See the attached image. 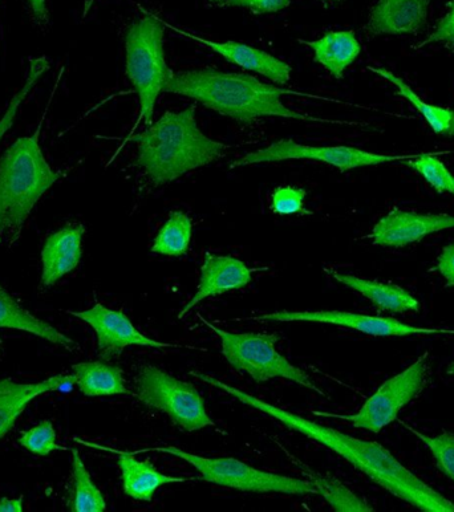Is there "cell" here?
Here are the masks:
<instances>
[{"label": "cell", "instance_id": "cell-1", "mask_svg": "<svg viewBox=\"0 0 454 512\" xmlns=\"http://www.w3.org/2000/svg\"><path fill=\"white\" fill-rule=\"evenodd\" d=\"M189 375L202 383L222 390L227 396L235 398L241 404L266 414L267 417L281 422L286 428L334 451L336 455L366 475L381 489L388 491L400 501L408 503L409 506L423 512H454L452 501L413 474L379 442L360 440V438L348 436L330 426L320 425L318 422L279 408V406L263 401L253 394L243 392V390L224 383L216 377L205 375V373L192 371Z\"/></svg>", "mask_w": 454, "mask_h": 512}, {"label": "cell", "instance_id": "cell-2", "mask_svg": "<svg viewBox=\"0 0 454 512\" xmlns=\"http://www.w3.org/2000/svg\"><path fill=\"white\" fill-rule=\"evenodd\" d=\"M164 92L189 97L210 111L242 124H250L263 117L328 123L287 107L283 96L294 95L293 91L263 83L246 73L222 72L214 68L172 71Z\"/></svg>", "mask_w": 454, "mask_h": 512}, {"label": "cell", "instance_id": "cell-3", "mask_svg": "<svg viewBox=\"0 0 454 512\" xmlns=\"http://www.w3.org/2000/svg\"><path fill=\"white\" fill-rule=\"evenodd\" d=\"M129 141L137 145V164L157 186L213 164L229 150V146L206 136L198 127L194 105L180 112H165Z\"/></svg>", "mask_w": 454, "mask_h": 512}, {"label": "cell", "instance_id": "cell-4", "mask_svg": "<svg viewBox=\"0 0 454 512\" xmlns=\"http://www.w3.org/2000/svg\"><path fill=\"white\" fill-rule=\"evenodd\" d=\"M39 130L18 138L0 160V246L18 241L36 203L64 176L44 156Z\"/></svg>", "mask_w": 454, "mask_h": 512}, {"label": "cell", "instance_id": "cell-5", "mask_svg": "<svg viewBox=\"0 0 454 512\" xmlns=\"http://www.w3.org/2000/svg\"><path fill=\"white\" fill-rule=\"evenodd\" d=\"M143 12V18L133 22L125 35V72L139 97L140 109L131 134L141 124L148 127L153 123L158 96L172 75L165 59L164 23L152 12Z\"/></svg>", "mask_w": 454, "mask_h": 512}, {"label": "cell", "instance_id": "cell-6", "mask_svg": "<svg viewBox=\"0 0 454 512\" xmlns=\"http://www.w3.org/2000/svg\"><path fill=\"white\" fill-rule=\"evenodd\" d=\"M221 341L222 355L235 371L246 373L255 383L285 379L324 396L306 371L295 367L277 351L278 333H234L225 331L198 315Z\"/></svg>", "mask_w": 454, "mask_h": 512}, {"label": "cell", "instance_id": "cell-7", "mask_svg": "<svg viewBox=\"0 0 454 512\" xmlns=\"http://www.w3.org/2000/svg\"><path fill=\"white\" fill-rule=\"evenodd\" d=\"M148 451H158V453L180 458L198 471L202 481L226 487V489L257 494L318 495L315 487L306 479L255 469L237 458H205L176 446H157V448L133 451V454L148 453Z\"/></svg>", "mask_w": 454, "mask_h": 512}, {"label": "cell", "instance_id": "cell-8", "mask_svg": "<svg viewBox=\"0 0 454 512\" xmlns=\"http://www.w3.org/2000/svg\"><path fill=\"white\" fill-rule=\"evenodd\" d=\"M137 397L148 408L160 410L182 430L193 433L216 428L200 390L162 369L145 365L136 379Z\"/></svg>", "mask_w": 454, "mask_h": 512}, {"label": "cell", "instance_id": "cell-9", "mask_svg": "<svg viewBox=\"0 0 454 512\" xmlns=\"http://www.w3.org/2000/svg\"><path fill=\"white\" fill-rule=\"evenodd\" d=\"M428 356L427 352L399 375L384 381L355 414L343 416V414L326 412L312 413L318 417L350 422L354 428L367 430V432L380 433L397 420V416L409 402L423 392L427 385Z\"/></svg>", "mask_w": 454, "mask_h": 512}, {"label": "cell", "instance_id": "cell-10", "mask_svg": "<svg viewBox=\"0 0 454 512\" xmlns=\"http://www.w3.org/2000/svg\"><path fill=\"white\" fill-rule=\"evenodd\" d=\"M417 154H379L354 148V146H311L299 144L294 140H279L266 148L254 150L246 156L235 160L231 169L243 168L259 164H271L289 160L318 161L322 164L334 166L339 172L378 166L388 162L408 161Z\"/></svg>", "mask_w": 454, "mask_h": 512}, {"label": "cell", "instance_id": "cell-11", "mask_svg": "<svg viewBox=\"0 0 454 512\" xmlns=\"http://www.w3.org/2000/svg\"><path fill=\"white\" fill-rule=\"evenodd\" d=\"M249 320L257 321H279V323H294V321H304V323H319L338 325V327L354 329L364 335L372 337H405V336H423V335H449L454 336L453 328H425L416 327L403 323L392 318H383V316H371L364 314H355V312L346 311H279L273 314L253 316Z\"/></svg>", "mask_w": 454, "mask_h": 512}, {"label": "cell", "instance_id": "cell-12", "mask_svg": "<svg viewBox=\"0 0 454 512\" xmlns=\"http://www.w3.org/2000/svg\"><path fill=\"white\" fill-rule=\"evenodd\" d=\"M68 314L84 321L95 331L97 348L105 360L116 359L128 347L178 348L176 344L161 343L143 335L124 312L112 310L100 303L89 310L68 311Z\"/></svg>", "mask_w": 454, "mask_h": 512}, {"label": "cell", "instance_id": "cell-13", "mask_svg": "<svg viewBox=\"0 0 454 512\" xmlns=\"http://www.w3.org/2000/svg\"><path fill=\"white\" fill-rule=\"evenodd\" d=\"M454 229V217L448 214H421L393 209L379 219L370 234L375 246L400 249L423 241L429 235Z\"/></svg>", "mask_w": 454, "mask_h": 512}, {"label": "cell", "instance_id": "cell-14", "mask_svg": "<svg viewBox=\"0 0 454 512\" xmlns=\"http://www.w3.org/2000/svg\"><path fill=\"white\" fill-rule=\"evenodd\" d=\"M165 27L176 32V34L184 36L200 44V46L208 48V50L216 52V54L222 56L227 62L238 65L247 71L257 73L273 81L277 85H286L291 80V67L283 60L275 58L274 55L269 52L259 50V48L251 47L249 44L239 42H216V40H210L201 38L192 32L182 30L173 26L165 20H162Z\"/></svg>", "mask_w": 454, "mask_h": 512}, {"label": "cell", "instance_id": "cell-15", "mask_svg": "<svg viewBox=\"0 0 454 512\" xmlns=\"http://www.w3.org/2000/svg\"><path fill=\"white\" fill-rule=\"evenodd\" d=\"M251 282H253V271L241 259L230 255L206 253L196 294L181 308L177 318L184 319V316L205 299L241 290Z\"/></svg>", "mask_w": 454, "mask_h": 512}, {"label": "cell", "instance_id": "cell-16", "mask_svg": "<svg viewBox=\"0 0 454 512\" xmlns=\"http://www.w3.org/2000/svg\"><path fill=\"white\" fill-rule=\"evenodd\" d=\"M429 0H378L372 7L368 35L419 34L428 22Z\"/></svg>", "mask_w": 454, "mask_h": 512}, {"label": "cell", "instance_id": "cell-17", "mask_svg": "<svg viewBox=\"0 0 454 512\" xmlns=\"http://www.w3.org/2000/svg\"><path fill=\"white\" fill-rule=\"evenodd\" d=\"M85 227L70 223L47 238L42 250V284L55 286L60 279L76 270L83 256Z\"/></svg>", "mask_w": 454, "mask_h": 512}, {"label": "cell", "instance_id": "cell-18", "mask_svg": "<svg viewBox=\"0 0 454 512\" xmlns=\"http://www.w3.org/2000/svg\"><path fill=\"white\" fill-rule=\"evenodd\" d=\"M74 384V375H55L39 383L0 380V440L14 429L18 418L35 398L70 388Z\"/></svg>", "mask_w": 454, "mask_h": 512}, {"label": "cell", "instance_id": "cell-19", "mask_svg": "<svg viewBox=\"0 0 454 512\" xmlns=\"http://www.w3.org/2000/svg\"><path fill=\"white\" fill-rule=\"evenodd\" d=\"M97 449L111 451L119 457V469L123 490L129 498L140 502H151L158 489L172 483L188 482L189 478L172 477L157 470L151 459L139 461L131 451H120L93 445Z\"/></svg>", "mask_w": 454, "mask_h": 512}, {"label": "cell", "instance_id": "cell-20", "mask_svg": "<svg viewBox=\"0 0 454 512\" xmlns=\"http://www.w3.org/2000/svg\"><path fill=\"white\" fill-rule=\"evenodd\" d=\"M327 274L336 282L343 284L351 290L363 295L370 300L380 311L391 312V314H416L420 311V302L397 284L378 282L359 278V276L343 274L334 270L327 271Z\"/></svg>", "mask_w": 454, "mask_h": 512}, {"label": "cell", "instance_id": "cell-21", "mask_svg": "<svg viewBox=\"0 0 454 512\" xmlns=\"http://www.w3.org/2000/svg\"><path fill=\"white\" fill-rule=\"evenodd\" d=\"M314 52L315 63L335 79H343L344 73L356 62L362 46L354 31H331L318 40H299Z\"/></svg>", "mask_w": 454, "mask_h": 512}, {"label": "cell", "instance_id": "cell-22", "mask_svg": "<svg viewBox=\"0 0 454 512\" xmlns=\"http://www.w3.org/2000/svg\"><path fill=\"white\" fill-rule=\"evenodd\" d=\"M0 329H15L31 333L55 345H59L68 352H75L77 344L71 337L64 335L54 325L36 318L26 308L20 306L6 288L0 286Z\"/></svg>", "mask_w": 454, "mask_h": 512}, {"label": "cell", "instance_id": "cell-23", "mask_svg": "<svg viewBox=\"0 0 454 512\" xmlns=\"http://www.w3.org/2000/svg\"><path fill=\"white\" fill-rule=\"evenodd\" d=\"M75 385L87 397L129 394L123 369L103 361H84L72 367Z\"/></svg>", "mask_w": 454, "mask_h": 512}, {"label": "cell", "instance_id": "cell-24", "mask_svg": "<svg viewBox=\"0 0 454 512\" xmlns=\"http://www.w3.org/2000/svg\"><path fill=\"white\" fill-rule=\"evenodd\" d=\"M279 448H282L287 455H289L290 461L301 470L307 481L315 487L316 493L323 497L324 501L328 503L338 512H371L375 511L366 501L358 497L348 489L346 485L330 475H324L316 473L310 466L304 465L301 459L291 454L289 450L283 448V445L279 444Z\"/></svg>", "mask_w": 454, "mask_h": 512}, {"label": "cell", "instance_id": "cell-25", "mask_svg": "<svg viewBox=\"0 0 454 512\" xmlns=\"http://www.w3.org/2000/svg\"><path fill=\"white\" fill-rule=\"evenodd\" d=\"M193 221L184 211L169 213L164 225L153 239V254L165 256H182L188 253L192 242Z\"/></svg>", "mask_w": 454, "mask_h": 512}, {"label": "cell", "instance_id": "cell-26", "mask_svg": "<svg viewBox=\"0 0 454 512\" xmlns=\"http://www.w3.org/2000/svg\"><path fill=\"white\" fill-rule=\"evenodd\" d=\"M368 71L375 73L392 84L397 89V92L404 97L405 100L415 107L416 111L424 117L429 127L437 134H445L447 136L449 128H451L453 120V111L447 108L435 107V105L428 104L427 101L421 99L419 95L401 77L396 76L395 73L388 71L385 68L368 67Z\"/></svg>", "mask_w": 454, "mask_h": 512}, {"label": "cell", "instance_id": "cell-27", "mask_svg": "<svg viewBox=\"0 0 454 512\" xmlns=\"http://www.w3.org/2000/svg\"><path fill=\"white\" fill-rule=\"evenodd\" d=\"M72 474H74L75 494L71 510L75 512H104L107 502L104 495L92 481L79 451L72 449Z\"/></svg>", "mask_w": 454, "mask_h": 512}, {"label": "cell", "instance_id": "cell-28", "mask_svg": "<svg viewBox=\"0 0 454 512\" xmlns=\"http://www.w3.org/2000/svg\"><path fill=\"white\" fill-rule=\"evenodd\" d=\"M48 69H50V60H48L46 56L31 60L26 75H24L22 85H20L18 91L14 93L10 103L7 105L6 111H4L3 116L0 117V142H2L3 137L6 136L8 130L14 125L20 108L26 103L28 96L31 95L36 85H38L39 81L46 75Z\"/></svg>", "mask_w": 454, "mask_h": 512}, {"label": "cell", "instance_id": "cell-29", "mask_svg": "<svg viewBox=\"0 0 454 512\" xmlns=\"http://www.w3.org/2000/svg\"><path fill=\"white\" fill-rule=\"evenodd\" d=\"M405 165L423 177L437 193L454 195V176L437 154L423 153L411 158Z\"/></svg>", "mask_w": 454, "mask_h": 512}, {"label": "cell", "instance_id": "cell-30", "mask_svg": "<svg viewBox=\"0 0 454 512\" xmlns=\"http://www.w3.org/2000/svg\"><path fill=\"white\" fill-rule=\"evenodd\" d=\"M400 424L427 446L435 459L437 469L454 482V433L444 432L437 436H428L403 421H400Z\"/></svg>", "mask_w": 454, "mask_h": 512}, {"label": "cell", "instance_id": "cell-31", "mask_svg": "<svg viewBox=\"0 0 454 512\" xmlns=\"http://www.w3.org/2000/svg\"><path fill=\"white\" fill-rule=\"evenodd\" d=\"M306 197V189L299 188V186H278L269 197L271 213L282 215V217L311 215V211L306 209Z\"/></svg>", "mask_w": 454, "mask_h": 512}, {"label": "cell", "instance_id": "cell-32", "mask_svg": "<svg viewBox=\"0 0 454 512\" xmlns=\"http://www.w3.org/2000/svg\"><path fill=\"white\" fill-rule=\"evenodd\" d=\"M19 445L32 454L40 455V457H47L56 450H66L58 445V436H56L54 424L48 420H44L35 428L23 432L19 438Z\"/></svg>", "mask_w": 454, "mask_h": 512}, {"label": "cell", "instance_id": "cell-33", "mask_svg": "<svg viewBox=\"0 0 454 512\" xmlns=\"http://www.w3.org/2000/svg\"><path fill=\"white\" fill-rule=\"evenodd\" d=\"M218 8H243L254 15L275 14L289 7L293 0H208Z\"/></svg>", "mask_w": 454, "mask_h": 512}, {"label": "cell", "instance_id": "cell-34", "mask_svg": "<svg viewBox=\"0 0 454 512\" xmlns=\"http://www.w3.org/2000/svg\"><path fill=\"white\" fill-rule=\"evenodd\" d=\"M433 43H444L448 44V46H454V0H449L448 12L437 24L435 31L423 42L417 44L416 48L429 46V44Z\"/></svg>", "mask_w": 454, "mask_h": 512}, {"label": "cell", "instance_id": "cell-35", "mask_svg": "<svg viewBox=\"0 0 454 512\" xmlns=\"http://www.w3.org/2000/svg\"><path fill=\"white\" fill-rule=\"evenodd\" d=\"M436 270L439 272L448 288H454V243L445 246L437 258Z\"/></svg>", "mask_w": 454, "mask_h": 512}, {"label": "cell", "instance_id": "cell-36", "mask_svg": "<svg viewBox=\"0 0 454 512\" xmlns=\"http://www.w3.org/2000/svg\"><path fill=\"white\" fill-rule=\"evenodd\" d=\"M27 3L36 26L50 27V11H48L47 0H27Z\"/></svg>", "mask_w": 454, "mask_h": 512}, {"label": "cell", "instance_id": "cell-37", "mask_svg": "<svg viewBox=\"0 0 454 512\" xmlns=\"http://www.w3.org/2000/svg\"><path fill=\"white\" fill-rule=\"evenodd\" d=\"M23 511V497L10 499L2 498L0 501V512H22Z\"/></svg>", "mask_w": 454, "mask_h": 512}, {"label": "cell", "instance_id": "cell-38", "mask_svg": "<svg viewBox=\"0 0 454 512\" xmlns=\"http://www.w3.org/2000/svg\"><path fill=\"white\" fill-rule=\"evenodd\" d=\"M316 2L322 4L324 7H331L336 3L342 2V0H316Z\"/></svg>", "mask_w": 454, "mask_h": 512}, {"label": "cell", "instance_id": "cell-39", "mask_svg": "<svg viewBox=\"0 0 454 512\" xmlns=\"http://www.w3.org/2000/svg\"><path fill=\"white\" fill-rule=\"evenodd\" d=\"M447 136H454V111H453V120H452L451 128H449Z\"/></svg>", "mask_w": 454, "mask_h": 512}, {"label": "cell", "instance_id": "cell-40", "mask_svg": "<svg viewBox=\"0 0 454 512\" xmlns=\"http://www.w3.org/2000/svg\"><path fill=\"white\" fill-rule=\"evenodd\" d=\"M447 373L449 376H454V361L451 365H449V367L447 369Z\"/></svg>", "mask_w": 454, "mask_h": 512}]
</instances>
